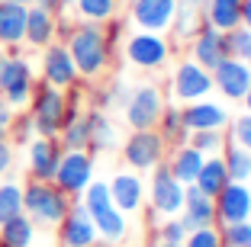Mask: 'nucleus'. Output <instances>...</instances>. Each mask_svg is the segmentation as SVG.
<instances>
[{"instance_id":"obj_1","label":"nucleus","mask_w":251,"mask_h":247,"mask_svg":"<svg viewBox=\"0 0 251 247\" xmlns=\"http://www.w3.org/2000/svg\"><path fill=\"white\" fill-rule=\"evenodd\" d=\"M68 51L74 58V67L81 77H100L110 65V42H106V32L97 26V22H81L74 26L71 36L65 39Z\"/></svg>"},{"instance_id":"obj_2","label":"nucleus","mask_w":251,"mask_h":247,"mask_svg":"<svg viewBox=\"0 0 251 247\" xmlns=\"http://www.w3.org/2000/svg\"><path fill=\"white\" fill-rule=\"evenodd\" d=\"M84 209H87L90 222L97 225V234H100L103 241L116 244V241L126 238V212L116 209L106 183H94L90 180V186L84 189Z\"/></svg>"},{"instance_id":"obj_3","label":"nucleus","mask_w":251,"mask_h":247,"mask_svg":"<svg viewBox=\"0 0 251 247\" xmlns=\"http://www.w3.org/2000/svg\"><path fill=\"white\" fill-rule=\"evenodd\" d=\"M71 209V196L61 193L55 183L45 180H32L29 186L23 189V212L39 222V225H58L61 218Z\"/></svg>"},{"instance_id":"obj_4","label":"nucleus","mask_w":251,"mask_h":247,"mask_svg":"<svg viewBox=\"0 0 251 247\" xmlns=\"http://www.w3.org/2000/svg\"><path fill=\"white\" fill-rule=\"evenodd\" d=\"M32 129L42 138H58L61 125L68 122V96L65 90L52 87V84H39L32 90Z\"/></svg>"},{"instance_id":"obj_5","label":"nucleus","mask_w":251,"mask_h":247,"mask_svg":"<svg viewBox=\"0 0 251 247\" xmlns=\"http://www.w3.org/2000/svg\"><path fill=\"white\" fill-rule=\"evenodd\" d=\"M164 148L168 141L161 138L158 129H135L123 148V157L132 170H155L164 160Z\"/></svg>"},{"instance_id":"obj_6","label":"nucleus","mask_w":251,"mask_h":247,"mask_svg":"<svg viewBox=\"0 0 251 247\" xmlns=\"http://www.w3.org/2000/svg\"><path fill=\"white\" fill-rule=\"evenodd\" d=\"M90 180H94V157L87 151H61L58 170L52 177L55 186L68 196H81L90 186Z\"/></svg>"},{"instance_id":"obj_7","label":"nucleus","mask_w":251,"mask_h":247,"mask_svg":"<svg viewBox=\"0 0 251 247\" xmlns=\"http://www.w3.org/2000/svg\"><path fill=\"white\" fill-rule=\"evenodd\" d=\"M32 90H36V77H32L29 61L10 55L3 65V74H0V96L10 106H26L32 100Z\"/></svg>"},{"instance_id":"obj_8","label":"nucleus","mask_w":251,"mask_h":247,"mask_svg":"<svg viewBox=\"0 0 251 247\" xmlns=\"http://www.w3.org/2000/svg\"><path fill=\"white\" fill-rule=\"evenodd\" d=\"M171 45L164 39V32H145L139 29L129 42H126V58L132 61L135 67H145V71H155L168 61Z\"/></svg>"},{"instance_id":"obj_9","label":"nucleus","mask_w":251,"mask_h":247,"mask_svg":"<svg viewBox=\"0 0 251 247\" xmlns=\"http://www.w3.org/2000/svg\"><path fill=\"white\" fill-rule=\"evenodd\" d=\"M164 112V100H161V90L145 84L139 87L129 100H126V122L135 129H158V119Z\"/></svg>"},{"instance_id":"obj_10","label":"nucleus","mask_w":251,"mask_h":247,"mask_svg":"<svg viewBox=\"0 0 251 247\" xmlns=\"http://www.w3.org/2000/svg\"><path fill=\"white\" fill-rule=\"evenodd\" d=\"M151 205L158 215H177L184 209V183L171 174L168 164H158L151 177Z\"/></svg>"},{"instance_id":"obj_11","label":"nucleus","mask_w":251,"mask_h":247,"mask_svg":"<svg viewBox=\"0 0 251 247\" xmlns=\"http://www.w3.org/2000/svg\"><path fill=\"white\" fill-rule=\"evenodd\" d=\"M213 202H216V218L222 225H235V222H245L251 215V189L238 180H229L216 193Z\"/></svg>"},{"instance_id":"obj_12","label":"nucleus","mask_w":251,"mask_h":247,"mask_svg":"<svg viewBox=\"0 0 251 247\" xmlns=\"http://www.w3.org/2000/svg\"><path fill=\"white\" fill-rule=\"evenodd\" d=\"M42 77L45 84H52V87L58 90H68L77 84V67H74V58L71 51H68V45H45V55H42Z\"/></svg>"},{"instance_id":"obj_13","label":"nucleus","mask_w":251,"mask_h":247,"mask_svg":"<svg viewBox=\"0 0 251 247\" xmlns=\"http://www.w3.org/2000/svg\"><path fill=\"white\" fill-rule=\"evenodd\" d=\"M180 0H132V22L145 32H168Z\"/></svg>"},{"instance_id":"obj_14","label":"nucleus","mask_w":251,"mask_h":247,"mask_svg":"<svg viewBox=\"0 0 251 247\" xmlns=\"http://www.w3.org/2000/svg\"><path fill=\"white\" fill-rule=\"evenodd\" d=\"M213 90V71H206L197 61H184V65L174 71V96L184 103H197Z\"/></svg>"},{"instance_id":"obj_15","label":"nucleus","mask_w":251,"mask_h":247,"mask_svg":"<svg viewBox=\"0 0 251 247\" xmlns=\"http://www.w3.org/2000/svg\"><path fill=\"white\" fill-rule=\"evenodd\" d=\"M58 238H61V247H94L97 244V225L90 222L87 209L81 205H71L68 215L58 222Z\"/></svg>"},{"instance_id":"obj_16","label":"nucleus","mask_w":251,"mask_h":247,"mask_svg":"<svg viewBox=\"0 0 251 247\" xmlns=\"http://www.w3.org/2000/svg\"><path fill=\"white\" fill-rule=\"evenodd\" d=\"M213 87H219V93L229 100H242L251 87V67L245 65V58H222L213 67Z\"/></svg>"},{"instance_id":"obj_17","label":"nucleus","mask_w":251,"mask_h":247,"mask_svg":"<svg viewBox=\"0 0 251 247\" xmlns=\"http://www.w3.org/2000/svg\"><path fill=\"white\" fill-rule=\"evenodd\" d=\"M184 228L187 231H193V228H206L216 222V202L213 196H206V193H200L197 183H190V186H184Z\"/></svg>"},{"instance_id":"obj_18","label":"nucleus","mask_w":251,"mask_h":247,"mask_svg":"<svg viewBox=\"0 0 251 247\" xmlns=\"http://www.w3.org/2000/svg\"><path fill=\"white\" fill-rule=\"evenodd\" d=\"M190 55H193V61H197V65H203L206 71H213L222 58H229V55H226V36L203 22V26H200V32L193 36Z\"/></svg>"},{"instance_id":"obj_19","label":"nucleus","mask_w":251,"mask_h":247,"mask_svg":"<svg viewBox=\"0 0 251 247\" xmlns=\"http://www.w3.org/2000/svg\"><path fill=\"white\" fill-rule=\"evenodd\" d=\"M58 160H61V145L55 138H42V135H39L29 145V174H32V180L52 183L55 170H58Z\"/></svg>"},{"instance_id":"obj_20","label":"nucleus","mask_w":251,"mask_h":247,"mask_svg":"<svg viewBox=\"0 0 251 247\" xmlns=\"http://www.w3.org/2000/svg\"><path fill=\"white\" fill-rule=\"evenodd\" d=\"M184 116L187 132H203V129H226L229 122V112L219 106V103H206V100H197L190 103L187 109H180Z\"/></svg>"},{"instance_id":"obj_21","label":"nucleus","mask_w":251,"mask_h":247,"mask_svg":"<svg viewBox=\"0 0 251 247\" xmlns=\"http://www.w3.org/2000/svg\"><path fill=\"white\" fill-rule=\"evenodd\" d=\"M55 26H58V16L32 3V7L26 10V39H23V42L36 45V48H45V45H52L55 36H58Z\"/></svg>"},{"instance_id":"obj_22","label":"nucleus","mask_w":251,"mask_h":247,"mask_svg":"<svg viewBox=\"0 0 251 247\" xmlns=\"http://www.w3.org/2000/svg\"><path fill=\"white\" fill-rule=\"evenodd\" d=\"M26 10L23 3H7L0 0V45L16 48L26 39Z\"/></svg>"},{"instance_id":"obj_23","label":"nucleus","mask_w":251,"mask_h":247,"mask_svg":"<svg viewBox=\"0 0 251 247\" xmlns=\"http://www.w3.org/2000/svg\"><path fill=\"white\" fill-rule=\"evenodd\" d=\"M203 22L216 32H229L242 26V0H206L203 3Z\"/></svg>"},{"instance_id":"obj_24","label":"nucleus","mask_w":251,"mask_h":247,"mask_svg":"<svg viewBox=\"0 0 251 247\" xmlns=\"http://www.w3.org/2000/svg\"><path fill=\"white\" fill-rule=\"evenodd\" d=\"M61 148L65 151H87L90 148V116H81L77 106L68 103V122L61 125Z\"/></svg>"},{"instance_id":"obj_25","label":"nucleus","mask_w":251,"mask_h":247,"mask_svg":"<svg viewBox=\"0 0 251 247\" xmlns=\"http://www.w3.org/2000/svg\"><path fill=\"white\" fill-rule=\"evenodd\" d=\"M110 196L119 212H139L142 209V180L135 174H116L110 183Z\"/></svg>"},{"instance_id":"obj_26","label":"nucleus","mask_w":251,"mask_h":247,"mask_svg":"<svg viewBox=\"0 0 251 247\" xmlns=\"http://www.w3.org/2000/svg\"><path fill=\"white\" fill-rule=\"evenodd\" d=\"M197 189L200 193H206V196L216 199V193H219L226 183H229V170H226V160L219 157V154H209L206 160H203V167H200L197 174Z\"/></svg>"},{"instance_id":"obj_27","label":"nucleus","mask_w":251,"mask_h":247,"mask_svg":"<svg viewBox=\"0 0 251 247\" xmlns=\"http://www.w3.org/2000/svg\"><path fill=\"white\" fill-rule=\"evenodd\" d=\"M32 238H36V222L26 212L7 218L0 225V244H7V247H32Z\"/></svg>"},{"instance_id":"obj_28","label":"nucleus","mask_w":251,"mask_h":247,"mask_svg":"<svg viewBox=\"0 0 251 247\" xmlns=\"http://www.w3.org/2000/svg\"><path fill=\"white\" fill-rule=\"evenodd\" d=\"M203 160H206V154H200L193 145H180L177 151H174V160H171L168 167H171V174L177 177L184 186H190V183L197 180L200 167H203Z\"/></svg>"},{"instance_id":"obj_29","label":"nucleus","mask_w":251,"mask_h":247,"mask_svg":"<svg viewBox=\"0 0 251 247\" xmlns=\"http://www.w3.org/2000/svg\"><path fill=\"white\" fill-rule=\"evenodd\" d=\"M116 7H119V0H74L77 16L84 22H97V26L110 22L116 16Z\"/></svg>"},{"instance_id":"obj_30","label":"nucleus","mask_w":251,"mask_h":247,"mask_svg":"<svg viewBox=\"0 0 251 247\" xmlns=\"http://www.w3.org/2000/svg\"><path fill=\"white\" fill-rule=\"evenodd\" d=\"M226 170H229V180H238V183H248L251 177V151H245L242 145H235L232 141L229 148H226Z\"/></svg>"},{"instance_id":"obj_31","label":"nucleus","mask_w":251,"mask_h":247,"mask_svg":"<svg viewBox=\"0 0 251 247\" xmlns=\"http://www.w3.org/2000/svg\"><path fill=\"white\" fill-rule=\"evenodd\" d=\"M200 26H203V20H200V7L180 3L177 13H174V22H171V32H174L177 39H193L200 32Z\"/></svg>"},{"instance_id":"obj_32","label":"nucleus","mask_w":251,"mask_h":247,"mask_svg":"<svg viewBox=\"0 0 251 247\" xmlns=\"http://www.w3.org/2000/svg\"><path fill=\"white\" fill-rule=\"evenodd\" d=\"M158 132H161V138L171 141V145H184L187 138V125H184V116H180V109H164L161 119H158Z\"/></svg>"},{"instance_id":"obj_33","label":"nucleus","mask_w":251,"mask_h":247,"mask_svg":"<svg viewBox=\"0 0 251 247\" xmlns=\"http://www.w3.org/2000/svg\"><path fill=\"white\" fill-rule=\"evenodd\" d=\"M116 141V132L103 112H90V151H106Z\"/></svg>"},{"instance_id":"obj_34","label":"nucleus","mask_w":251,"mask_h":247,"mask_svg":"<svg viewBox=\"0 0 251 247\" xmlns=\"http://www.w3.org/2000/svg\"><path fill=\"white\" fill-rule=\"evenodd\" d=\"M23 212V186L13 180L0 183V225L7 222V218L20 215Z\"/></svg>"},{"instance_id":"obj_35","label":"nucleus","mask_w":251,"mask_h":247,"mask_svg":"<svg viewBox=\"0 0 251 247\" xmlns=\"http://www.w3.org/2000/svg\"><path fill=\"white\" fill-rule=\"evenodd\" d=\"M193 148H197L200 154H219L222 148H226V138H222V129H203V132H193Z\"/></svg>"},{"instance_id":"obj_36","label":"nucleus","mask_w":251,"mask_h":247,"mask_svg":"<svg viewBox=\"0 0 251 247\" xmlns=\"http://www.w3.org/2000/svg\"><path fill=\"white\" fill-rule=\"evenodd\" d=\"M222 36H226V55H229V58H245V55H248L251 32L245 29V26H235V29L222 32Z\"/></svg>"},{"instance_id":"obj_37","label":"nucleus","mask_w":251,"mask_h":247,"mask_svg":"<svg viewBox=\"0 0 251 247\" xmlns=\"http://www.w3.org/2000/svg\"><path fill=\"white\" fill-rule=\"evenodd\" d=\"M222 244H229V247H251V218L235 222V225H226V231H222Z\"/></svg>"},{"instance_id":"obj_38","label":"nucleus","mask_w":251,"mask_h":247,"mask_svg":"<svg viewBox=\"0 0 251 247\" xmlns=\"http://www.w3.org/2000/svg\"><path fill=\"white\" fill-rule=\"evenodd\" d=\"M184 247H222V234L216 231L213 225H206V228H193V231H187Z\"/></svg>"},{"instance_id":"obj_39","label":"nucleus","mask_w":251,"mask_h":247,"mask_svg":"<svg viewBox=\"0 0 251 247\" xmlns=\"http://www.w3.org/2000/svg\"><path fill=\"white\" fill-rule=\"evenodd\" d=\"M232 141L242 145L245 151H251V112H245L232 122Z\"/></svg>"},{"instance_id":"obj_40","label":"nucleus","mask_w":251,"mask_h":247,"mask_svg":"<svg viewBox=\"0 0 251 247\" xmlns=\"http://www.w3.org/2000/svg\"><path fill=\"white\" fill-rule=\"evenodd\" d=\"M184 238H187L184 222H177V218H168V222L161 225V241H171V244H184Z\"/></svg>"},{"instance_id":"obj_41","label":"nucleus","mask_w":251,"mask_h":247,"mask_svg":"<svg viewBox=\"0 0 251 247\" xmlns=\"http://www.w3.org/2000/svg\"><path fill=\"white\" fill-rule=\"evenodd\" d=\"M13 122H16V119H13V106L0 96V132H10V129H13Z\"/></svg>"},{"instance_id":"obj_42","label":"nucleus","mask_w":251,"mask_h":247,"mask_svg":"<svg viewBox=\"0 0 251 247\" xmlns=\"http://www.w3.org/2000/svg\"><path fill=\"white\" fill-rule=\"evenodd\" d=\"M10 164H13V148H10V141L3 138L0 141V177L10 170Z\"/></svg>"},{"instance_id":"obj_43","label":"nucleus","mask_w":251,"mask_h":247,"mask_svg":"<svg viewBox=\"0 0 251 247\" xmlns=\"http://www.w3.org/2000/svg\"><path fill=\"white\" fill-rule=\"evenodd\" d=\"M36 7H42V10H49V13L58 16L61 10H65V0H36Z\"/></svg>"},{"instance_id":"obj_44","label":"nucleus","mask_w":251,"mask_h":247,"mask_svg":"<svg viewBox=\"0 0 251 247\" xmlns=\"http://www.w3.org/2000/svg\"><path fill=\"white\" fill-rule=\"evenodd\" d=\"M29 132H36V129H32V119H20V125H16V135H20V141L29 138Z\"/></svg>"},{"instance_id":"obj_45","label":"nucleus","mask_w":251,"mask_h":247,"mask_svg":"<svg viewBox=\"0 0 251 247\" xmlns=\"http://www.w3.org/2000/svg\"><path fill=\"white\" fill-rule=\"evenodd\" d=\"M242 26L251 32V0H242Z\"/></svg>"},{"instance_id":"obj_46","label":"nucleus","mask_w":251,"mask_h":247,"mask_svg":"<svg viewBox=\"0 0 251 247\" xmlns=\"http://www.w3.org/2000/svg\"><path fill=\"white\" fill-rule=\"evenodd\" d=\"M242 100H245V106H248V112H251V87L245 90V96H242Z\"/></svg>"},{"instance_id":"obj_47","label":"nucleus","mask_w":251,"mask_h":247,"mask_svg":"<svg viewBox=\"0 0 251 247\" xmlns=\"http://www.w3.org/2000/svg\"><path fill=\"white\" fill-rule=\"evenodd\" d=\"M180 3H190V7H203L206 0H180Z\"/></svg>"},{"instance_id":"obj_48","label":"nucleus","mask_w":251,"mask_h":247,"mask_svg":"<svg viewBox=\"0 0 251 247\" xmlns=\"http://www.w3.org/2000/svg\"><path fill=\"white\" fill-rule=\"evenodd\" d=\"M7 3H23V7H32L36 0H7Z\"/></svg>"},{"instance_id":"obj_49","label":"nucleus","mask_w":251,"mask_h":247,"mask_svg":"<svg viewBox=\"0 0 251 247\" xmlns=\"http://www.w3.org/2000/svg\"><path fill=\"white\" fill-rule=\"evenodd\" d=\"M7 58H10V55H3V51H0V74H3V65H7Z\"/></svg>"},{"instance_id":"obj_50","label":"nucleus","mask_w":251,"mask_h":247,"mask_svg":"<svg viewBox=\"0 0 251 247\" xmlns=\"http://www.w3.org/2000/svg\"><path fill=\"white\" fill-rule=\"evenodd\" d=\"M158 247H180V244H171V241H161V244H158Z\"/></svg>"},{"instance_id":"obj_51","label":"nucleus","mask_w":251,"mask_h":247,"mask_svg":"<svg viewBox=\"0 0 251 247\" xmlns=\"http://www.w3.org/2000/svg\"><path fill=\"white\" fill-rule=\"evenodd\" d=\"M245 65H248V67H251V48H248V55H245Z\"/></svg>"},{"instance_id":"obj_52","label":"nucleus","mask_w":251,"mask_h":247,"mask_svg":"<svg viewBox=\"0 0 251 247\" xmlns=\"http://www.w3.org/2000/svg\"><path fill=\"white\" fill-rule=\"evenodd\" d=\"M68 3H74V0H65V7H68Z\"/></svg>"},{"instance_id":"obj_53","label":"nucleus","mask_w":251,"mask_h":247,"mask_svg":"<svg viewBox=\"0 0 251 247\" xmlns=\"http://www.w3.org/2000/svg\"><path fill=\"white\" fill-rule=\"evenodd\" d=\"M126 3H132V0H126Z\"/></svg>"},{"instance_id":"obj_54","label":"nucleus","mask_w":251,"mask_h":247,"mask_svg":"<svg viewBox=\"0 0 251 247\" xmlns=\"http://www.w3.org/2000/svg\"><path fill=\"white\" fill-rule=\"evenodd\" d=\"M0 247H7V244H0Z\"/></svg>"},{"instance_id":"obj_55","label":"nucleus","mask_w":251,"mask_h":247,"mask_svg":"<svg viewBox=\"0 0 251 247\" xmlns=\"http://www.w3.org/2000/svg\"><path fill=\"white\" fill-rule=\"evenodd\" d=\"M248 218H251V215H248Z\"/></svg>"}]
</instances>
